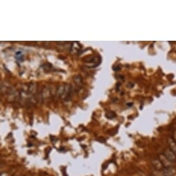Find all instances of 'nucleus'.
<instances>
[{
	"mask_svg": "<svg viewBox=\"0 0 176 176\" xmlns=\"http://www.w3.org/2000/svg\"><path fill=\"white\" fill-rule=\"evenodd\" d=\"M71 93H72L71 92V86L69 84H67L64 86V91H63L62 97L68 100L71 97Z\"/></svg>",
	"mask_w": 176,
	"mask_h": 176,
	"instance_id": "nucleus-1",
	"label": "nucleus"
},
{
	"mask_svg": "<svg viewBox=\"0 0 176 176\" xmlns=\"http://www.w3.org/2000/svg\"><path fill=\"white\" fill-rule=\"evenodd\" d=\"M164 155H165L166 157L169 160L170 162H176V155L171 150L169 149V148H166V149L164 150L163 153Z\"/></svg>",
	"mask_w": 176,
	"mask_h": 176,
	"instance_id": "nucleus-2",
	"label": "nucleus"
},
{
	"mask_svg": "<svg viewBox=\"0 0 176 176\" xmlns=\"http://www.w3.org/2000/svg\"><path fill=\"white\" fill-rule=\"evenodd\" d=\"M158 158L160 160V162H162V165H163L164 168V167H173L172 162L169 161V160L166 158V156L164 155L163 153L160 154V155H158Z\"/></svg>",
	"mask_w": 176,
	"mask_h": 176,
	"instance_id": "nucleus-3",
	"label": "nucleus"
},
{
	"mask_svg": "<svg viewBox=\"0 0 176 176\" xmlns=\"http://www.w3.org/2000/svg\"><path fill=\"white\" fill-rule=\"evenodd\" d=\"M151 165L155 171H162L164 169L162 162H160V160L158 158L153 159L151 160Z\"/></svg>",
	"mask_w": 176,
	"mask_h": 176,
	"instance_id": "nucleus-4",
	"label": "nucleus"
},
{
	"mask_svg": "<svg viewBox=\"0 0 176 176\" xmlns=\"http://www.w3.org/2000/svg\"><path fill=\"white\" fill-rule=\"evenodd\" d=\"M162 172L165 176H174L176 173V171L173 167H164L162 170Z\"/></svg>",
	"mask_w": 176,
	"mask_h": 176,
	"instance_id": "nucleus-5",
	"label": "nucleus"
},
{
	"mask_svg": "<svg viewBox=\"0 0 176 176\" xmlns=\"http://www.w3.org/2000/svg\"><path fill=\"white\" fill-rule=\"evenodd\" d=\"M168 144L169 146V149L171 150L176 155V142L173 138H169L168 139Z\"/></svg>",
	"mask_w": 176,
	"mask_h": 176,
	"instance_id": "nucleus-6",
	"label": "nucleus"
},
{
	"mask_svg": "<svg viewBox=\"0 0 176 176\" xmlns=\"http://www.w3.org/2000/svg\"><path fill=\"white\" fill-rule=\"evenodd\" d=\"M42 97L43 99H47V98L50 97V90H49V88H44L43 91L42 92Z\"/></svg>",
	"mask_w": 176,
	"mask_h": 176,
	"instance_id": "nucleus-7",
	"label": "nucleus"
},
{
	"mask_svg": "<svg viewBox=\"0 0 176 176\" xmlns=\"http://www.w3.org/2000/svg\"><path fill=\"white\" fill-rule=\"evenodd\" d=\"M73 80H74L76 85L78 86H81L82 84H83V78H82L81 75L75 76V77H73Z\"/></svg>",
	"mask_w": 176,
	"mask_h": 176,
	"instance_id": "nucleus-8",
	"label": "nucleus"
},
{
	"mask_svg": "<svg viewBox=\"0 0 176 176\" xmlns=\"http://www.w3.org/2000/svg\"><path fill=\"white\" fill-rule=\"evenodd\" d=\"M36 84H33V83H31L30 84L29 86V92L31 94H35V91H36Z\"/></svg>",
	"mask_w": 176,
	"mask_h": 176,
	"instance_id": "nucleus-9",
	"label": "nucleus"
},
{
	"mask_svg": "<svg viewBox=\"0 0 176 176\" xmlns=\"http://www.w3.org/2000/svg\"><path fill=\"white\" fill-rule=\"evenodd\" d=\"M153 176H165L164 175L163 173L162 172V171H155L153 173Z\"/></svg>",
	"mask_w": 176,
	"mask_h": 176,
	"instance_id": "nucleus-10",
	"label": "nucleus"
},
{
	"mask_svg": "<svg viewBox=\"0 0 176 176\" xmlns=\"http://www.w3.org/2000/svg\"><path fill=\"white\" fill-rule=\"evenodd\" d=\"M114 70L115 71H118L120 70L121 69V66H119V65H116V67H113Z\"/></svg>",
	"mask_w": 176,
	"mask_h": 176,
	"instance_id": "nucleus-11",
	"label": "nucleus"
}]
</instances>
